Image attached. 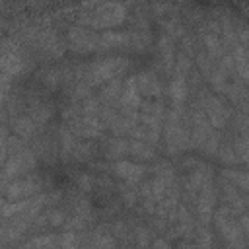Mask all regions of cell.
Listing matches in <instances>:
<instances>
[{
  "label": "cell",
  "mask_w": 249,
  "mask_h": 249,
  "mask_svg": "<svg viewBox=\"0 0 249 249\" xmlns=\"http://www.w3.org/2000/svg\"><path fill=\"white\" fill-rule=\"evenodd\" d=\"M82 14L78 16V23L89 29H109L117 27L126 19V8L119 2L105 4H82Z\"/></svg>",
  "instance_id": "cell-1"
},
{
  "label": "cell",
  "mask_w": 249,
  "mask_h": 249,
  "mask_svg": "<svg viewBox=\"0 0 249 249\" xmlns=\"http://www.w3.org/2000/svg\"><path fill=\"white\" fill-rule=\"evenodd\" d=\"M126 68H128V58H124V56H103V58L93 60L86 68L84 78L89 86H101V84L111 82L117 76H121Z\"/></svg>",
  "instance_id": "cell-2"
},
{
  "label": "cell",
  "mask_w": 249,
  "mask_h": 249,
  "mask_svg": "<svg viewBox=\"0 0 249 249\" xmlns=\"http://www.w3.org/2000/svg\"><path fill=\"white\" fill-rule=\"evenodd\" d=\"M218 134L216 128L210 124L202 109L193 111V134H191V144L206 154H216L218 152Z\"/></svg>",
  "instance_id": "cell-3"
},
{
  "label": "cell",
  "mask_w": 249,
  "mask_h": 249,
  "mask_svg": "<svg viewBox=\"0 0 249 249\" xmlns=\"http://www.w3.org/2000/svg\"><path fill=\"white\" fill-rule=\"evenodd\" d=\"M214 224L220 230L222 237L231 245V247H243L245 245V233L241 230V224L233 220V210L230 206H220L214 212Z\"/></svg>",
  "instance_id": "cell-4"
},
{
  "label": "cell",
  "mask_w": 249,
  "mask_h": 249,
  "mask_svg": "<svg viewBox=\"0 0 249 249\" xmlns=\"http://www.w3.org/2000/svg\"><path fill=\"white\" fill-rule=\"evenodd\" d=\"M99 37H101V35H97L93 29L76 23V25H70V27H68L66 41H68V47H70L74 53L88 54V53H93V51L99 49Z\"/></svg>",
  "instance_id": "cell-5"
},
{
  "label": "cell",
  "mask_w": 249,
  "mask_h": 249,
  "mask_svg": "<svg viewBox=\"0 0 249 249\" xmlns=\"http://www.w3.org/2000/svg\"><path fill=\"white\" fill-rule=\"evenodd\" d=\"M0 66H2V76H8V78L19 76L27 68V62H25V58H23V54L18 49V45H16L14 39H8V37L2 39Z\"/></svg>",
  "instance_id": "cell-6"
},
{
  "label": "cell",
  "mask_w": 249,
  "mask_h": 249,
  "mask_svg": "<svg viewBox=\"0 0 249 249\" xmlns=\"http://www.w3.org/2000/svg\"><path fill=\"white\" fill-rule=\"evenodd\" d=\"M39 191H41V181L37 175H25V177H18L14 181L4 183V196L8 202L31 198Z\"/></svg>",
  "instance_id": "cell-7"
},
{
  "label": "cell",
  "mask_w": 249,
  "mask_h": 249,
  "mask_svg": "<svg viewBox=\"0 0 249 249\" xmlns=\"http://www.w3.org/2000/svg\"><path fill=\"white\" fill-rule=\"evenodd\" d=\"M33 167H35V154H33L31 150L23 148V150H19L18 154L10 156V158L4 161L2 179H4V183L14 181V179H18L19 175L31 171Z\"/></svg>",
  "instance_id": "cell-8"
},
{
  "label": "cell",
  "mask_w": 249,
  "mask_h": 249,
  "mask_svg": "<svg viewBox=\"0 0 249 249\" xmlns=\"http://www.w3.org/2000/svg\"><path fill=\"white\" fill-rule=\"evenodd\" d=\"M202 111H204L206 119L210 121V124H212L214 128L226 126V123H228V119H230V115H231V111H230V107L226 105V101H224L222 97L210 95V93L202 95Z\"/></svg>",
  "instance_id": "cell-9"
},
{
  "label": "cell",
  "mask_w": 249,
  "mask_h": 249,
  "mask_svg": "<svg viewBox=\"0 0 249 249\" xmlns=\"http://www.w3.org/2000/svg\"><path fill=\"white\" fill-rule=\"evenodd\" d=\"M68 128L74 132L76 138H78V136H80V138H97V136L103 132L105 124L101 123L99 117H89V115L78 117V113H76V115L70 117Z\"/></svg>",
  "instance_id": "cell-10"
},
{
  "label": "cell",
  "mask_w": 249,
  "mask_h": 249,
  "mask_svg": "<svg viewBox=\"0 0 249 249\" xmlns=\"http://www.w3.org/2000/svg\"><path fill=\"white\" fill-rule=\"evenodd\" d=\"M163 136H165L167 150L171 154H179V152H183V150H187L191 146V134L181 126L179 121H169L165 124Z\"/></svg>",
  "instance_id": "cell-11"
},
{
  "label": "cell",
  "mask_w": 249,
  "mask_h": 249,
  "mask_svg": "<svg viewBox=\"0 0 249 249\" xmlns=\"http://www.w3.org/2000/svg\"><path fill=\"white\" fill-rule=\"evenodd\" d=\"M214 208H216V191L212 187V181H208L196 196V214L202 224H206L210 218H214Z\"/></svg>",
  "instance_id": "cell-12"
},
{
  "label": "cell",
  "mask_w": 249,
  "mask_h": 249,
  "mask_svg": "<svg viewBox=\"0 0 249 249\" xmlns=\"http://www.w3.org/2000/svg\"><path fill=\"white\" fill-rule=\"evenodd\" d=\"M136 82H138V89L140 95L146 99H160L161 95V84L156 78L154 72H140L136 74Z\"/></svg>",
  "instance_id": "cell-13"
},
{
  "label": "cell",
  "mask_w": 249,
  "mask_h": 249,
  "mask_svg": "<svg viewBox=\"0 0 249 249\" xmlns=\"http://www.w3.org/2000/svg\"><path fill=\"white\" fill-rule=\"evenodd\" d=\"M142 95H140V89H138V82H136V76H130L126 82H124V88H123V95H121V105L124 109H130V111H136L140 109L142 105Z\"/></svg>",
  "instance_id": "cell-14"
},
{
  "label": "cell",
  "mask_w": 249,
  "mask_h": 249,
  "mask_svg": "<svg viewBox=\"0 0 249 249\" xmlns=\"http://www.w3.org/2000/svg\"><path fill=\"white\" fill-rule=\"evenodd\" d=\"M113 171L117 173V177L128 181V183H138L146 169L140 163H134V161H128V160H119V161H115Z\"/></svg>",
  "instance_id": "cell-15"
},
{
  "label": "cell",
  "mask_w": 249,
  "mask_h": 249,
  "mask_svg": "<svg viewBox=\"0 0 249 249\" xmlns=\"http://www.w3.org/2000/svg\"><path fill=\"white\" fill-rule=\"evenodd\" d=\"M37 43L39 47L49 54V56H60L64 47H62V41L58 39V35L53 31V29H41L37 33Z\"/></svg>",
  "instance_id": "cell-16"
},
{
  "label": "cell",
  "mask_w": 249,
  "mask_h": 249,
  "mask_svg": "<svg viewBox=\"0 0 249 249\" xmlns=\"http://www.w3.org/2000/svg\"><path fill=\"white\" fill-rule=\"evenodd\" d=\"M130 43V31H103L99 37V49H124Z\"/></svg>",
  "instance_id": "cell-17"
},
{
  "label": "cell",
  "mask_w": 249,
  "mask_h": 249,
  "mask_svg": "<svg viewBox=\"0 0 249 249\" xmlns=\"http://www.w3.org/2000/svg\"><path fill=\"white\" fill-rule=\"evenodd\" d=\"M88 249H117L115 237L109 233V226H99L89 239Z\"/></svg>",
  "instance_id": "cell-18"
},
{
  "label": "cell",
  "mask_w": 249,
  "mask_h": 249,
  "mask_svg": "<svg viewBox=\"0 0 249 249\" xmlns=\"http://www.w3.org/2000/svg\"><path fill=\"white\" fill-rule=\"evenodd\" d=\"M128 152V142L121 136H115V138H107L103 142V156L107 160H119L123 158L124 154Z\"/></svg>",
  "instance_id": "cell-19"
},
{
  "label": "cell",
  "mask_w": 249,
  "mask_h": 249,
  "mask_svg": "<svg viewBox=\"0 0 249 249\" xmlns=\"http://www.w3.org/2000/svg\"><path fill=\"white\" fill-rule=\"evenodd\" d=\"M187 95H189V86H187V80L183 76H175L169 84V97L171 101L181 107L185 101H187Z\"/></svg>",
  "instance_id": "cell-20"
},
{
  "label": "cell",
  "mask_w": 249,
  "mask_h": 249,
  "mask_svg": "<svg viewBox=\"0 0 249 249\" xmlns=\"http://www.w3.org/2000/svg\"><path fill=\"white\" fill-rule=\"evenodd\" d=\"M231 56H233L235 72H237L243 80L249 82V49L243 47V45H241V47H235L233 53H231Z\"/></svg>",
  "instance_id": "cell-21"
},
{
  "label": "cell",
  "mask_w": 249,
  "mask_h": 249,
  "mask_svg": "<svg viewBox=\"0 0 249 249\" xmlns=\"http://www.w3.org/2000/svg\"><path fill=\"white\" fill-rule=\"evenodd\" d=\"M12 128H14V134L16 136H19V138H31L35 134V130H37V123L29 115H23V117L14 119Z\"/></svg>",
  "instance_id": "cell-22"
},
{
  "label": "cell",
  "mask_w": 249,
  "mask_h": 249,
  "mask_svg": "<svg viewBox=\"0 0 249 249\" xmlns=\"http://www.w3.org/2000/svg\"><path fill=\"white\" fill-rule=\"evenodd\" d=\"M128 152H130L136 160H142V161H148V160H154V158H156V150L152 148V144L142 142V140H130Z\"/></svg>",
  "instance_id": "cell-23"
},
{
  "label": "cell",
  "mask_w": 249,
  "mask_h": 249,
  "mask_svg": "<svg viewBox=\"0 0 249 249\" xmlns=\"http://www.w3.org/2000/svg\"><path fill=\"white\" fill-rule=\"evenodd\" d=\"M76 144H78V138L74 136V132H72L68 126H62V128H60V146H62L60 156H62L64 160H70V156H74Z\"/></svg>",
  "instance_id": "cell-24"
},
{
  "label": "cell",
  "mask_w": 249,
  "mask_h": 249,
  "mask_svg": "<svg viewBox=\"0 0 249 249\" xmlns=\"http://www.w3.org/2000/svg\"><path fill=\"white\" fill-rule=\"evenodd\" d=\"M123 82L119 78L111 80L103 89H101V99L107 101V103H115V101H121V95H123Z\"/></svg>",
  "instance_id": "cell-25"
},
{
  "label": "cell",
  "mask_w": 249,
  "mask_h": 249,
  "mask_svg": "<svg viewBox=\"0 0 249 249\" xmlns=\"http://www.w3.org/2000/svg\"><path fill=\"white\" fill-rule=\"evenodd\" d=\"M27 245L33 247V249H56V245H60V235H54V233H41V235L33 237Z\"/></svg>",
  "instance_id": "cell-26"
},
{
  "label": "cell",
  "mask_w": 249,
  "mask_h": 249,
  "mask_svg": "<svg viewBox=\"0 0 249 249\" xmlns=\"http://www.w3.org/2000/svg\"><path fill=\"white\" fill-rule=\"evenodd\" d=\"M51 115H53V109H51L47 103H33V105L29 107V117H31L37 124L47 123Z\"/></svg>",
  "instance_id": "cell-27"
},
{
  "label": "cell",
  "mask_w": 249,
  "mask_h": 249,
  "mask_svg": "<svg viewBox=\"0 0 249 249\" xmlns=\"http://www.w3.org/2000/svg\"><path fill=\"white\" fill-rule=\"evenodd\" d=\"M160 53H161V58H163V64L165 68H171L175 62H173V43L169 37H161L160 39Z\"/></svg>",
  "instance_id": "cell-28"
},
{
  "label": "cell",
  "mask_w": 249,
  "mask_h": 249,
  "mask_svg": "<svg viewBox=\"0 0 249 249\" xmlns=\"http://www.w3.org/2000/svg\"><path fill=\"white\" fill-rule=\"evenodd\" d=\"M226 177L231 183H235L239 189L249 193V171H226Z\"/></svg>",
  "instance_id": "cell-29"
},
{
  "label": "cell",
  "mask_w": 249,
  "mask_h": 249,
  "mask_svg": "<svg viewBox=\"0 0 249 249\" xmlns=\"http://www.w3.org/2000/svg\"><path fill=\"white\" fill-rule=\"evenodd\" d=\"M60 249H80V235L76 231H64L60 235Z\"/></svg>",
  "instance_id": "cell-30"
},
{
  "label": "cell",
  "mask_w": 249,
  "mask_h": 249,
  "mask_svg": "<svg viewBox=\"0 0 249 249\" xmlns=\"http://www.w3.org/2000/svg\"><path fill=\"white\" fill-rule=\"evenodd\" d=\"M91 152H93V144L91 142H78L72 158L78 160V161H84V160H88L91 156Z\"/></svg>",
  "instance_id": "cell-31"
},
{
  "label": "cell",
  "mask_w": 249,
  "mask_h": 249,
  "mask_svg": "<svg viewBox=\"0 0 249 249\" xmlns=\"http://www.w3.org/2000/svg\"><path fill=\"white\" fill-rule=\"evenodd\" d=\"M173 66H175V70H177V76H185V74L191 70V58H189L185 53H179Z\"/></svg>",
  "instance_id": "cell-32"
},
{
  "label": "cell",
  "mask_w": 249,
  "mask_h": 249,
  "mask_svg": "<svg viewBox=\"0 0 249 249\" xmlns=\"http://www.w3.org/2000/svg\"><path fill=\"white\" fill-rule=\"evenodd\" d=\"M93 177L89 175V173H80L78 175V179H76V185H78V189L80 191H84V193H88V191H91L93 189Z\"/></svg>",
  "instance_id": "cell-33"
},
{
  "label": "cell",
  "mask_w": 249,
  "mask_h": 249,
  "mask_svg": "<svg viewBox=\"0 0 249 249\" xmlns=\"http://www.w3.org/2000/svg\"><path fill=\"white\" fill-rule=\"evenodd\" d=\"M47 218H49V224L54 226V228L66 224V216H64V212H62V210H56V208H54V210H49V212H47Z\"/></svg>",
  "instance_id": "cell-34"
},
{
  "label": "cell",
  "mask_w": 249,
  "mask_h": 249,
  "mask_svg": "<svg viewBox=\"0 0 249 249\" xmlns=\"http://www.w3.org/2000/svg\"><path fill=\"white\" fill-rule=\"evenodd\" d=\"M148 241H150V235H148V231H146L144 228H136V245H138L140 249H146Z\"/></svg>",
  "instance_id": "cell-35"
},
{
  "label": "cell",
  "mask_w": 249,
  "mask_h": 249,
  "mask_svg": "<svg viewBox=\"0 0 249 249\" xmlns=\"http://www.w3.org/2000/svg\"><path fill=\"white\" fill-rule=\"evenodd\" d=\"M165 31H167L171 37L181 35V25H179L175 19H169V21H165Z\"/></svg>",
  "instance_id": "cell-36"
},
{
  "label": "cell",
  "mask_w": 249,
  "mask_h": 249,
  "mask_svg": "<svg viewBox=\"0 0 249 249\" xmlns=\"http://www.w3.org/2000/svg\"><path fill=\"white\" fill-rule=\"evenodd\" d=\"M235 152H233V148H226V150H222V156H220V160L222 161H226V163H230V161H235Z\"/></svg>",
  "instance_id": "cell-37"
},
{
  "label": "cell",
  "mask_w": 249,
  "mask_h": 249,
  "mask_svg": "<svg viewBox=\"0 0 249 249\" xmlns=\"http://www.w3.org/2000/svg\"><path fill=\"white\" fill-rule=\"evenodd\" d=\"M239 224H241L243 233H245V235H247V239H249V214H243V216H241V220H239Z\"/></svg>",
  "instance_id": "cell-38"
},
{
  "label": "cell",
  "mask_w": 249,
  "mask_h": 249,
  "mask_svg": "<svg viewBox=\"0 0 249 249\" xmlns=\"http://www.w3.org/2000/svg\"><path fill=\"white\" fill-rule=\"evenodd\" d=\"M123 198H124L126 206H132V204H134V198H136V193H134V191H124Z\"/></svg>",
  "instance_id": "cell-39"
},
{
  "label": "cell",
  "mask_w": 249,
  "mask_h": 249,
  "mask_svg": "<svg viewBox=\"0 0 249 249\" xmlns=\"http://www.w3.org/2000/svg\"><path fill=\"white\" fill-rule=\"evenodd\" d=\"M152 249H169V243H167V239H156Z\"/></svg>",
  "instance_id": "cell-40"
},
{
  "label": "cell",
  "mask_w": 249,
  "mask_h": 249,
  "mask_svg": "<svg viewBox=\"0 0 249 249\" xmlns=\"http://www.w3.org/2000/svg\"><path fill=\"white\" fill-rule=\"evenodd\" d=\"M113 231H115L117 235H124V233H123V231H124V224H123V222H115V224H113Z\"/></svg>",
  "instance_id": "cell-41"
},
{
  "label": "cell",
  "mask_w": 249,
  "mask_h": 249,
  "mask_svg": "<svg viewBox=\"0 0 249 249\" xmlns=\"http://www.w3.org/2000/svg\"><path fill=\"white\" fill-rule=\"evenodd\" d=\"M177 249H195V245H191V243H181Z\"/></svg>",
  "instance_id": "cell-42"
}]
</instances>
